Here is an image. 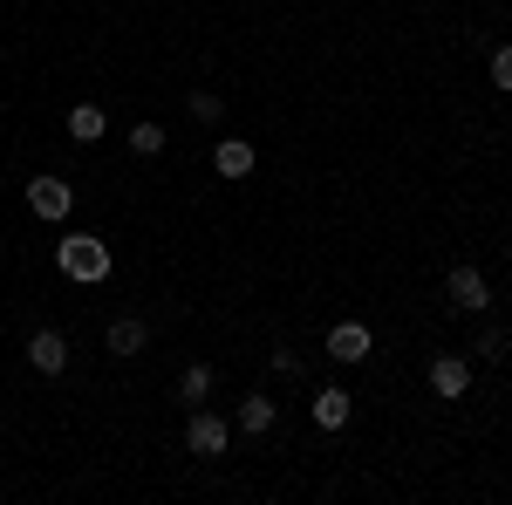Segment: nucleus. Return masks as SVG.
Here are the masks:
<instances>
[{
  "instance_id": "11",
  "label": "nucleus",
  "mask_w": 512,
  "mask_h": 505,
  "mask_svg": "<svg viewBox=\"0 0 512 505\" xmlns=\"http://www.w3.org/2000/svg\"><path fill=\"white\" fill-rule=\"evenodd\" d=\"M274 396H246V403H239V430H246V437H267V430H274Z\"/></svg>"
},
{
  "instance_id": "3",
  "label": "nucleus",
  "mask_w": 512,
  "mask_h": 505,
  "mask_svg": "<svg viewBox=\"0 0 512 505\" xmlns=\"http://www.w3.org/2000/svg\"><path fill=\"white\" fill-rule=\"evenodd\" d=\"M444 294H451V308H465V314H485V308H492V287H485V273H478V267H451Z\"/></svg>"
},
{
  "instance_id": "1",
  "label": "nucleus",
  "mask_w": 512,
  "mask_h": 505,
  "mask_svg": "<svg viewBox=\"0 0 512 505\" xmlns=\"http://www.w3.org/2000/svg\"><path fill=\"white\" fill-rule=\"evenodd\" d=\"M62 273H69V280H82V287L110 280V239H96V233H69V239H62Z\"/></svg>"
},
{
  "instance_id": "17",
  "label": "nucleus",
  "mask_w": 512,
  "mask_h": 505,
  "mask_svg": "<svg viewBox=\"0 0 512 505\" xmlns=\"http://www.w3.org/2000/svg\"><path fill=\"white\" fill-rule=\"evenodd\" d=\"M472 349H478V355H485V362H499V355H506V335H499V328H485V335H478Z\"/></svg>"
},
{
  "instance_id": "4",
  "label": "nucleus",
  "mask_w": 512,
  "mask_h": 505,
  "mask_svg": "<svg viewBox=\"0 0 512 505\" xmlns=\"http://www.w3.org/2000/svg\"><path fill=\"white\" fill-rule=\"evenodd\" d=\"M69 205H76V192H69L62 178H35V185H28V212H35V219H69Z\"/></svg>"
},
{
  "instance_id": "10",
  "label": "nucleus",
  "mask_w": 512,
  "mask_h": 505,
  "mask_svg": "<svg viewBox=\"0 0 512 505\" xmlns=\"http://www.w3.org/2000/svg\"><path fill=\"white\" fill-rule=\"evenodd\" d=\"M349 410H355V396H349V389H321L315 403H308V417H315L321 430H342V424H349Z\"/></svg>"
},
{
  "instance_id": "12",
  "label": "nucleus",
  "mask_w": 512,
  "mask_h": 505,
  "mask_svg": "<svg viewBox=\"0 0 512 505\" xmlns=\"http://www.w3.org/2000/svg\"><path fill=\"white\" fill-rule=\"evenodd\" d=\"M103 130H110V123H103L96 103H76V110H69V137H76V144H96Z\"/></svg>"
},
{
  "instance_id": "14",
  "label": "nucleus",
  "mask_w": 512,
  "mask_h": 505,
  "mask_svg": "<svg viewBox=\"0 0 512 505\" xmlns=\"http://www.w3.org/2000/svg\"><path fill=\"white\" fill-rule=\"evenodd\" d=\"M130 151H137V157H158L164 151V123H130Z\"/></svg>"
},
{
  "instance_id": "16",
  "label": "nucleus",
  "mask_w": 512,
  "mask_h": 505,
  "mask_svg": "<svg viewBox=\"0 0 512 505\" xmlns=\"http://www.w3.org/2000/svg\"><path fill=\"white\" fill-rule=\"evenodd\" d=\"M492 82L512 96V48H492Z\"/></svg>"
},
{
  "instance_id": "5",
  "label": "nucleus",
  "mask_w": 512,
  "mask_h": 505,
  "mask_svg": "<svg viewBox=\"0 0 512 505\" xmlns=\"http://www.w3.org/2000/svg\"><path fill=\"white\" fill-rule=\"evenodd\" d=\"M328 355H335V362H369V328H362V321H335V328H328Z\"/></svg>"
},
{
  "instance_id": "13",
  "label": "nucleus",
  "mask_w": 512,
  "mask_h": 505,
  "mask_svg": "<svg viewBox=\"0 0 512 505\" xmlns=\"http://www.w3.org/2000/svg\"><path fill=\"white\" fill-rule=\"evenodd\" d=\"M205 396H212V369H205V362H192V369L178 376V403H205Z\"/></svg>"
},
{
  "instance_id": "9",
  "label": "nucleus",
  "mask_w": 512,
  "mask_h": 505,
  "mask_svg": "<svg viewBox=\"0 0 512 505\" xmlns=\"http://www.w3.org/2000/svg\"><path fill=\"white\" fill-rule=\"evenodd\" d=\"M212 164H219V178H253V144L246 137H219L212 144Z\"/></svg>"
},
{
  "instance_id": "2",
  "label": "nucleus",
  "mask_w": 512,
  "mask_h": 505,
  "mask_svg": "<svg viewBox=\"0 0 512 505\" xmlns=\"http://www.w3.org/2000/svg\"><path fill=\"white\" fill-rule=\"evenodd\" d=\"M226 444H233V424H226L219 410H192V424H185V451H192V458H226Z\"/></svg>"
},
{
  "instance_id": "6",
  "label": "nucleus",
  "mask_w": 512,
  "mask_h": 505,
  "mask_svg": "<svg viewBox=\"0 0 512 505\" xmlns=\"http://www.w3.org/2000/svg\"><path fill=\"white\" fill-rule=\"evenodd\" d=\"M103 342H110V355H123V362H130V355H144V342H151V321L123 314V321H110V335H103Z\"/></svg>"
},
{
  "instance_id": "8",
  "label": "nucleus",
  "mask_w": 512,
  "mask_h": 505,
  "mask_svg": "<svg viewBox=\"0 0 512 505\" xmlns=\"http://www.w3.org/2000/svg\"><path fill=\"white\" fill-rule=\"evenodd\" d=\"M28 362H35L41 376H62V369H69V342H62L55 328H41L35 342H28Z\"/></svg>"
},
{
  "instance_id": "15",
  "label": "nucleus",
  "mask_w": 512,
  "mask_h": 505,
  "mask_svg": "<svg viewBox=\"0 0 512 505\" xmlns=\"http://www.w3.org/2000/svg\"><path fill=\"white\" fill-rule=\"evenodd\" d=\"M192 117L198 123H219V117H226V103H219L212 89H198V96H192Z\"/></svg>"
},
{
  "instance_id": "7",
  "label": "nucleus",
  "mask_w": 512,
  "mask_h": 505,
  "mask_svg": "<svg viewBox=\"0 0 512 505\" xmlns=\"http://www.w3.org/2000/svg\"><path fill=\"white\" fill-rule=\"evenodd\" d=\"M431 389L437 396H465V389H472V362H465V355H437L431 362Z\"/></svg>"
}]
</instances>
